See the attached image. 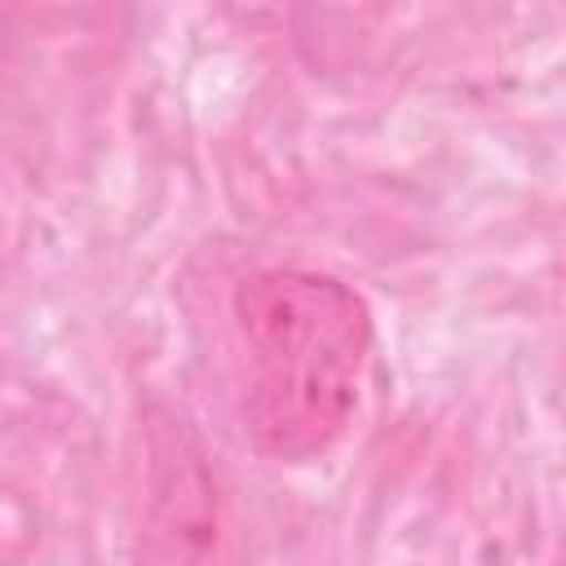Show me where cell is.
Segmentation results:
<instances>
[{
	"instance_id": "cell-2",
	"label": "cell",
	"mask_w": 566,
	"mask_h": 566,
	"mask_svg": "<svg viewBox=\"0 0 566 566\" xmlns=\"http://www.w3.org/2000/svg\"><path fill=\"white\" fill-rule=\"evenodd\" d=\"M137 566H226V504L208 447L168 402L146 411V504Z\"/></svg>"
},
{
	"instance_id": "cell-1",
	"label": "cell",
	"mask_w": 566,
	"mask_h": 566,
	"mask_svg": "<svg viewBox=\"0 0 566 566\" xmlns=\"http://www.w3.org/2000/svg\"><path fill=\"white\" fill-rule=\"evenodd\" d=\"M243 336V420L270 460L301 464L340 442L358 402L371 314L354 287L314 270H256L234 287Z\"/></svg>"
}]
</instances>
